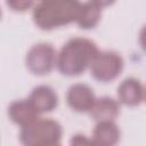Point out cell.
<instances>
[{"mask_svg":"<svg viewBox=\"0 0 146 146\" xmlns=\"http://www.w3.org/2000/svg\"><path fill=\"white\" fill-rule=\"evenodd\" d=\"M99 52L97 44L86 38L70 39L57 54L56 66L62 75L78 76L90 67Z\"/></svg>","mask_w":146,"mask_h":146,"instance_id":"cell-1","label":"cell"},{"mask_svg":"<svg viewBox=\"0 0 146 146\" xmlns=\"http://www.w3.org/2000/svg\"><path fill=\"white\" fill-rule=\"evenodd\" d=\"M96 100L94 90L86 83H74L66 92L68 107L78 113H89Z\"/></svg>","mask_w":146,"mask_h":146,"instance_id":"cell-6","label":"cell"},{"mask_svg":"<svg viewBox=\"0 0 146 146\" xmlns=\"http://www.w3.org/2000/svg\"><path fill=\"white\" fill-rule=\"evenodd\" d=\"M71 144H73V145H89V144H91L92 145V141H91V139H88L83 135H75L71 138Z\"/></svg>","mask_w":146,"mask_h":146,"instance_id":"cell-14","label":"cell"},{"mask_svg":"<svg viewBox=\"0 0 146 146\" xmlns=\"http://www.w3.org/2000/svg\"><path fill=\"white\" fill-rule=\"evenodd\" d=\"M145 99V88L136 78L124 79L117 87V100L129 107L138 106Z\"/></svg>","mask_w":146,"mask_h":146,"instance_id":"cell-7","label":"cell"},{"mask_svg":"<svg viewBox=\"0 0 146 146\" xmlns=\"http://www.w3.org/2000/svg\"><path fill=\"white\" fill-rule=\"evenodd\" d=\"M91 2H94L95 5H97L98 7L100 8H104V7H108V6H112L115 0H89Z\"/></svg>","mask_w":146,"mask_h":146,"instance_id":"cell-16","label":"cell"},{"mask_svg":"<svg viewBox=\"0 0 146 146\" xmlns=\"http://www.w3.org/2000/svg\"><path fill=\"white\" fill-rule=\"evenodd\" d=\"M27 99L39 114L50 113L58 105V96L56 91L51 87L44 84L33 88Z\"/></svg>","mask_w":146,"mask_h":146,"instance_id":"cell-8","label":"cell"},{"mask_svg":"<svg viewBox=\"0 0 146 146\" xmlns=\"http://www.w3.org/2000/svg\"><path fill=\"white\" fill-rule=\"evenodd\" d=\"M62 137V125L51 119L38 117L30 124L22 127L19 131V141L25 146L59 145Z\"/></svg>","mask_w":146,"mask_h":146,"instance_id":"cell-3","label":"cell"},{"mask_svg":"<svg viewBox=\"0 0 146 146\" xmlns=\"http://www.w3.org/2000/svg\"><path fill=\"white\" fill-rule=\"evenodd\" d=\"M124 62L114 51H99L90 65V74L99 82H112L120 76L123 71Z\"/></svg>","mask_w":146,"mask_h":146,"instance_id":"cell-4","label":"cell"},{"mask_svg":"<svg viewBox=\"0 0 146 146\" xmlns=\"http://www.w3.org/2000/svg\"><path fill=\"white\" fill-rule=\"evenodd\" d=\"M38 0H6V3L9 9L16 13H24L31 9Z\"/></svg>","mask_w":146,"mask_h":146,"instance_id":"cell-13","label":"cell"},{"mask_svg":"<svg viewBox=\"0 0 146 146\" xmlns=\"http://www.w3.org/2000/svg\"><path fill=\"white\" fill-rule=\"evenodd\" d=\"M80 0H42L33 10V22L42 31H51L76 21Z\"/></svg>","mask_w":146,"mask_h":146,"instance_id":"cell-2","label":"cell"},{"mask_svg":"<svg viewBox=\"0 0 146 146\" xmlns=\"http://www.w3.org/2000/svg\"><path fill=\"white\" fill-rule=\"evenodd\" d=\"M39 1H42V0H39Z\"/></svg>","mask_w":146,"mask_h":146,"instance_id":"cell-18","label":"cell"},{"mask_svg":"<svg viewBox=\"0 0 146 146\" xmlns=\"http://www.w3.org/2000/svg\"><path fill=\"white\" fill-rule=\"evenodd\" d=\"M120 137V129L114 121H100L95 125L90 139L92 145L113 146L119 143Z\"/></svg>","mask_w":146,"mask_h":146,"instance_id":"cell-10","label":"cell"},{"mask_svg":"<svg viewBox=\"0 0 146 146\" xmlns=\"http://www.w3.org/2000/svg\"><path fill=\"white\" fill-rule=\"evenodd\" d=\"M39 113L32 106L29 99H19L10 103L8 107V116L10 121L17 125L25 127L38 119Z\"/></svg>","mask_w":146,"mask_h":146,"instance_id":"cell-11","label":"cell"},{"mask_svg":"<svg viewBox=\"0 0 146 146\" xmlns=\"http://www.w3.org/2000/svg\"><path fill=\"white\" fill-rule=\"evenodd\" d=\"M120 114V102L112 97L96 98L89 115L96 122L100 121H115Z\"/></svg>","mask_w":146,"mask_h":146,"instance_id":"cell-9","label":"cell"},{"mask_svg":"<svg viewBox=\"0 0 146 146\" xmlns=\"http://www.w3.org/2000/svg\"><path fill=\"white\" fill-rule=\"evenodd\" d=\"M139 44L141 49L146 52V25H144L139 32Z\"/></svg>","mask_w":146,"mask_h":146,"instance_id":"cell-15","label":"cell"},{"mask_svg":"<svg viewBox=\"0 0 146 146\" xmlns=\"http://www.w3.org/2000/svg\"><path fill=\"white\" fill-rule=\"evenodd\" d=\"M145 99H146V90H145Z\"/></svg>","mask_w":146,"mask_h":146,"instance_id":"cell-17","label":"cell"},{"mask_svg":"<svg viewBox=\"0 0 146 146\" xmlns=\"http://www.w3.org/2000/svg\"><path fill=\"white\" fill-rule=\"evenodd\" d=\"M102 18V8L91 1L81 3L75 23L82 30L95 29Z\"/></svg>","mask_w":146,"mask_h":146,"instance_id":"cell-12","label":"cell"},{"mask_svg":"<svg viewBox=\"0 0 146 146\" xmlns=\"http://www.w3.org/2000/svg\"><path fill=\"white\" fill-rule=\"evenodd\" d=\"M25 63L27 70L34 75H47L57 63V52L54 47L46 42H40L30 48Z\"/></svg>","mask_w":146,"mask_h":146,"instance_id":"cell-5","label":"cell"}]
</instances>
